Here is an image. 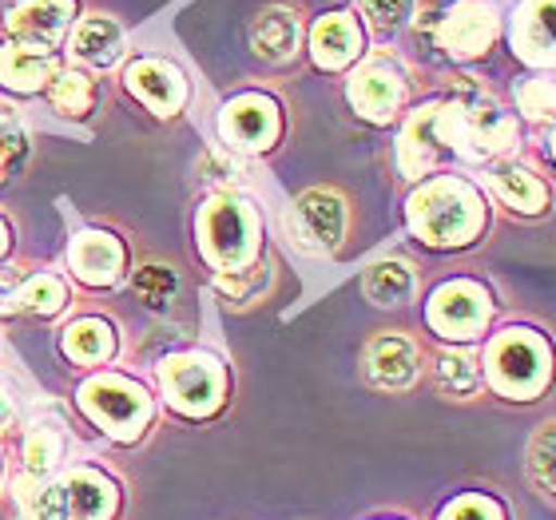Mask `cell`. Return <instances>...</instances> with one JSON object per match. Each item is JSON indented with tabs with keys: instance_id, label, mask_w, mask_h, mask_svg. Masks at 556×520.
Segmentation results:
<instances>
[{
	"instance_id": "6da1fadb",
	"label": "cell",
	"mask_w": 556,
	"mask_h": 520,
	"mask_svg": "<svg viewBox=\"0 0 556 520\" xmlns=\"http://www.w3.org/2000/svg\"><path fill=\"white\" fill-rule=\"evenodd\" d=\"M409 227L429 246H465L485 227V203L481 191L465 179L441 175L417 187L409 199Z\"/></svg>"
},
{
	"instance_id": "7a4b0ae2",
	"label": "cell",
	"mask_w": 556,
	"mask_h": 520,
	"mask_svg": "<svg viewBox=\"0 0 556 520\" xmlns=\"http://www.w3.org/2000/svg\"><path fill=\"white\" fill-rule=\"evenodd\" d=\"M199 251L215 270H247L258 251V215L239 195H215L199 211Z\"/></svg>"
},
{
	"instance_id": "3957f363",
	"label": "cell",
	"mask_w": 556,
	"mask_h": 520,
	"mask_svg": "<svg viewBox=\"0 0 556 520\" xmlns=\"http://www.w3.org/2000/svg\"><path fill=\"white\" fill-rule=\"evenodd\" d=\"M489 385L513 402H533L553 378V350L533 330H505L489 342Z\"/></svg>"
},
{
	"instance_id": "277c9868",
	"label": "cell",
	"mask_w": 556,
	"mask_h": 520,
	"mask_svg": "<svg viewBox=\"0 0 556 520\" xmlns=\"http://www.w3.org/2000/svg\"><path fill=\"white\" fill-rule=\"evenodd\" d=\"M441 119H445L450 148L462 151V155H473V160L509 151L513 139H517V124H513V116L493 96H473V100L445 104L441 107Z\"/></svg>"
},
{
	"instance_id": "5b68a950",
	"label": "cell",
	"mask_w": 556,
	"mask_h": 520,
	"mask_svg": "<svg viewBox=\"0 0 556 520\" xmlns=\"http://www.w3.org/2000/svg\"><path fill=\"white\" fill-rule=\"evenodd\" d=\"M80 405L84 414L96 417L119 441L139 437V429L148 426L151 417L148 393L124 378H92L88 385H80Z\"/></svg>"
},
{
	"instance_id": "8992f818",
	"label": "cell",
	"mask_w": 556,
	"mask_h": 520,
	"mask_svg": "<svg viewBox=\"0 0 556 520\" xmlns=\"http://www.w3.org/2000/svg\"><path fill=\"white\" fill-rule=\"evenodd\" d=\"M160 378H163L167 402H172L179 414H191V417H203V414H211V409H219L223 390H227L223 366L215 358H203V354L167 358Z\"/></svg>"
},
{
	"instance_id": "52a82bcc",
	"label": "cell",
	"mask_w": 556,
	"mask_h": 520,
	"mask_svg": "<svg viewBox=\"0 0 556 520\" xmlns=\"http://www.w3.org/2000/svg\"><path fill=\"white\" fill-rule=\"evenodd\" d=\"M489 314H493L489 290L469 282V278H453V282L433 290L426 318L441 338H450V342H469V338H477L481 330H485Z\"/></svg>"
},
{
	"instance_id": "ba28073f",
	"label": "cell",
	"mask_w": 556,
	"mask_h": 520,
	"mask_svg": "<svg viewBox=\"0 0 556 520\" xmlns=\"http://www.w3.org/2000/svg\"><path fill=\"white\" fill-rule=\"evenodd\" d=\"M501 33V16L493 0H457L438 21V45L453 60H477L485 56Z\"/></svg>"
},
{
	"instance_id": "9c48e42d",
	"label": "cell",
	"mask_w": 556,
	"mask_h": 520,
	"mask_svg": "<svg viewBox=\"0 0 556 520\" xmlns=\"http://www.w3.org/2000/svg\"><path fill=\"white\" fill-rule=\"evenodd\" d=\"M219 131L227 143L243 151H267L270 143L282 131V116H278V104L263 92H247L235 96L231 104L223 107Z\"/></svg>"
},
{
	"instance_id": "30bf717a",
	"label": "cell",
	"mask_w": 556,
	"mask_h": 520,
	"mask_svg": "<svg viewBox=\"0 0 556 520\" xmlns=\"http://www.w3.org/2000/svg\"><path fill=\"white\" fill-rule=\"evenodd\" d=\"M445 155H453L450 136H445V119H441V104L421 107L414 119L402 131V143H397V163L409 179L426 175L429 167H438Z\"/></svg>"
},
{
	"instance_id": "8fae6325",
	"label": "cell",
	"mask_w": 556,
	"mask_h": 520,
	"mask_svg": "<svg viewBox=\"0 0 556 520\" xmlns=\"http://www.w3.org/2000/svg\"><path fill=\"white\" fill-rule=\"evenodd\" d=\"M513 52L533 68H556V0H521L513 16Z\"/></svg>"
},
{
	"instance_id": "7c38bea8",
	"label": "cell",
	"mask_w": 556,
	"mask_h": 520,
	"mask_svg": "<svg viewBox=\"0 0 556 520\" xmlns=\"http://www.w3.org/2000/svg\"><path fill=\"white\" fill-rule=\"evenodd\" d=\"M76 4L72 0H24L21 9H12L9 16V33L21 40L24 48H36V52H48L56 45L64 28H68Z\"/></svg>"
},
{
	"instance_id": "4fadbf2b",
	"label": "cell",
	"mask_w": 556,
	"mask_h": 520,
	"mask_svg": "<svg viewBox=\"0 0 556 520\" xmlns=\"http://www.w3.org/2000/svg\"><path fill=\"white\" fill-rule=\"evenodd\" d=\"M350 104H354L358 116L386 124L402 104V72L390 68V64H366L350 80Z\"/></svg>"
},
{
	"instance_id": "5bb4252c",
	"label": "cell",
	"mask_w": 556,
	"mask_h": 520,
	"mask_svg": "<svg viewBox=\"0 0 556 520\" xmlns=\"http://www.w3.org/2000/svg\"><path fill=\"white\" fill-rule=\"evenodd\" d=\"M311 56L318 68L338 72L362 56V28L350 12H326L311 33Z\"/></svg>"
},
{
	"instance_id": "9a60e30c",
	"label": "cell",
	"mask_w": 556,
	"mask_h": 520,
	"mask_svg": "<svg viewBox=\"0 0 556 520\" xmlns=\"http://www.w3.org/2000/svg\"><path fill=\"white\" fill-rule=\"evenodd\" d=\"M294 219H299L302 239L318 251H334L346 234V203L334 195V191H306L294 207Z\"/></svg>"
},
{
	"instance_id": "2e32d148",
	"label": "cell",
	"mask_w": 556,
	"mask_h": 520,
	"mask_svg": "<svg viewBox=\"0 0 556 520\" xmlns=\"http://www.w3.org/2000/svg\"><path fill=\"white\" fill-rule=\"evenodd\" d=\"M128 88L160 116H175L187 100V84L179 68L163 64V60H136L128 68Z\"/></svg>"
},
{
	"instance_id": "e0dca14e",
	"label": "cell",
	"mask_w": 556,
	"mask_h": 520,
	"mask_svg": "<svg viewBox=\"0 0 556 520\" xmlns=\"http://www.w3.org/2000/svg\"><path fill=\"white\" fill-rule=\"evenodd\" d=\"M366 370L378 385L386 390H402L417 378V350L409 338L402 334H382L374 338L366 350Z\"/></svg>"
},
{
	"instance_id": "ac0fdd59",
	"label": "cell",
	"mask_w": 556,
	"mask_h": 520,
	"mask_svg": "<svg viewBox=\"0 0 556 520\" xmlns=\"http://www.w3.org/2000/svg\"><path fill=\"white\" fill-rule=\"evenodd\" d=\"M68 263L84 282H92V287H108V282L119 275V266H124V246L104 231H88L72 243Z\"/></svg>"
},
{
	"instance_id": "d6986e66",
	"label": "cell",
	"mask_w": 556,
	"mask_h": 520,
	"mask_svg": "<svg viewBox=\"0 0 556 520\" xmlns=\"http://www.w3.org/2000/svg\"><path fill=\"white\" fill-rule=\"evenodd\" d=\"M64 520H108L116 512V485L100 473H72L64 481Z\"/></svg>"
},
{
	"instance_id": "ffe728a7",
	"label": "cell",
	"mask_w": 556,
	"mask_h": 520,
	"mask_svg": "<svg viewBox=\"0 0 556 520\" xmlns=\"http://www.w3.org/2000/svg\"><path fill=\"white\" fill-rule=\"evenodd\" d=\"M489 183H493V195L505 203V207L521 211V215H541L548 207V187L536 179L529 167H517V163H497L489 172Z\"/></svg>"
},
{
	"instance_id": "44dd1931",
	"label": "cell",
	"mask_w": 556,
	"mask_h": 520,
	"mask_svg": "<svg viewBox=\"0 0 556 520\" xmlns=\"http://www.w3.org/2000/svg\"><path fill=\"white\" fill-rule=\"evenodd\" d=\"M299 16L287 9H267L258 12L255 24H251V48L258 56L270 60V64H282L299 52Z\"/></svg>"
},
{
	"instance_id": "7402d4cb",
	"label": "cell",
	"mask_w": 556,
	"mask_h": 520,
	"mask_svg": "<svg viewBox=\"0 0 556 520\" xmlns=\"http://www.w3.org/2000/svg\"><path fill=\"white\" fill-rule=\"evenodd\" d=\"M414 266L397 263V258H386V263H374L370 270H366V282H362V290H366V299L374 302V306H406L409 299H414Z\"/></svg>"
},
{
	"instance_id": "603a6c76",
	"label": "cell",
	"mask_w": 556,
	"mask_h": 520,
	"mask_svg": "<svg viewBox=\"0 0 556 520\" xmlns=\"http://www.w3.org/2000/svg\"><path fill=\"white\" fill-rule=\"evenodd\" d=\"M48 72H52V64L36 48L12 45L0 52V84L12 88V92H36L48 80Z\"/></svg>"
},
{
	"instance_id": "cb8c5ba5",
	"label": "cell",
	"mask_w": 556,
	"mask_h": 520,
	"mask_svg": "<svg viewBox=\"0 0 556 520\" xmlns=\"http://www.w3.org/2000/svg\"><path fill=\"white\" fill-rule=\"evenodd\" d=\"M76 56L80 60H92V64H112L119 56V48H124V28L116 21H108V16H88V21L76 28Z\"/></svg>"
},
{
	"instance_id": "d4e9b609",
	"label": "cell",
	"mask_w": 556,
	"mask_h": 520,
	"mask_svg": "<svg viewBox=\"0 0 556 520\" xmlns=\"http://www.w3.org/2000/svg\"><path fill=\"white\" fill-rule=\"evenodd\" d=\"M116 350V338H112V326L100 322V318H84L64 334V354L72 362H84V366H96V362H108Z\"/></svg>"
},
{
	"instance_id": "484cf974",
	"label": "cell",
	"mask_w": 556,
	"mask_h": 520,
	"mask_svg": "<svg viewBox=\"0 0 556 520\" xmlns=\"http://www.w3.org/2000/svg\"><path fill=\"white\" fill-rule=\"evenodd\" d=\"M433 378L450 397H469V393L481 390V373L465 354H441L438 366H433Z\"/></svg>"
},
{
	"instance_id": "4316f807",
	"label": "cell",
	"mask_w": 556,
	"mask_h": 520,
	"mask_svg": "<svg viewBox=\"0 0 556 520\" xmlns=\"http://www.w3.org/2000/svg\"><path fill=\"white\" fill-rule=\"evenodd\" d=\"M529 473H533L541 493L556 497V421L533 437V449H529Z\"/></svg>"
},
{
	"instance_id": "83f0119b",
	"label": "cell",
	"mask_w": 556,
	"mask_h": 520,
	"mask_svg": "<svg viewBox=\"0 0 556 520\" xmlns=\"http://www.w3.org/2000/svg\"><path fill=\"white\" fill-rule=\"evenodd\" d=\"M96 100L92 80H84L80 72H60L52 80V104L64 112V116H84Z\"/></svg>"
},
{
	"instance_id": "f1b7e54d",
	"label": "cell",
	"mask_w": 556,
	"mask_h": 520,
	"mask_svg": "<svg viewBox=\"0 0 556 520\" xmlns=\"http://www.w3.org/2000/svg\"><path fill=\"white\" fill-rule=\"evenodd\" d=\"M64 299H68V294H64V282L52 275H40L16 294V306L28 314H56L60 306H64Z\"/></svg>"
},
{
	"instance_id": "f546056e",
	"label": "cell",
	"mask_w": 556,
	"mask_h": 520,
	"mask_svg": "<svg viewBox=\"0 0 556 520\" xmlns=\"http://www.w3.org/2000/svg\"><path fill=\"white\" fill-rule=\"evenodd\" d=\"M358 9L378 33H397L414 21V0H358Z\"/></svg>"
},
{
	"instance_id": "4dcf8cb0",
	"label": "cell",
	"mask_w": 556,
	"mask_h": 520,
	"mask_svg": "<svg viewBox=\"0 0 556 520\" xmlns=\"http://www.w3.org/2000/svg\"><path fill=\"white\" fill-rule=\"evenodd\" d=\"M24 461H28V473H48L52 465L60 461V437L52 429H33L28 441H24Z\"/></svg>"
},
{
	"instance_id": "1f68e13d",
	"label": "cell",
	"mask_w": 556,
	"mask_h": 520,
	"mask_svg": "<svg viewBox=\"0 0 556 520\" xmlns=\"http://www.w3.org/2000/svg\"><path fill=\"white\" fill-rule=\"evenodd\" d=\"M517 104L529 119H553L556 116V80H529L517 92Z\"/></svg>"
},
{
	"instance_id": "d6a6232c",
	"label": "cell",
	"mask_w": 556,
	"mask_h": 520,
	"mask_svg": "<svg viewBox=\"0 0 556 520\" xmlns=\"http://www.w3.org/2000/svg\"><path fill=\"white\" fill-rule=\"evenodd\" d=\"M172 290H175V278L167 266H148V270L136 275V294L148 302V306H163V302L172 299Z\"/></svg>"
},
{
	"instance_id": "836d02e7",
	"label": "cell",
	"mask_w": 556,
	"mask_h": 520,
	"mask_svg": "<svg viewBox=\"0 0 556 520\" xmlns=\"http://www.w3.org/2000/svg\"><path fill=\"white\" fill-rule=\"evenodd\" d=\"M441 520H505V512H501L497 500L489 497H462L441 512Z\"/></svg>"
},
{
	"instance_id": "e575fe53",
	"label": "cell",
	"mask_w": 556,
	"mask_h": 520,
	"mask_svg": "<svg viewBox=\"0 0 556 520\" xmlns=\"http://www.w3.org/2000/svg\"><path fill=\"white\" fill-rule=\"evenodd\" d=\"M9 414H12V409H9V397H4V390H0V426L9 421Z\"/></svg>"
},
{
	"instance_id": "d590c367",
	"label": "cell",
	"mask_w": 556,
	"mask_h": 520,
	"mask_svg": "<svg viewBox=\"0 0 556 520\" xmlns=\"http://www.w3.org/2000/svg\"><path fill=\"white\" fill-rule=\"evenodd\" d=\"M4 251H9V227L0 223V255H4Z\"/></svg>"
},
{
	"instance_id": "8d00e7d4",
	"label": "cell",
	"mask_w": 556,
	"mask_h": 520,
	"mask_svg": "<svg viewBox=\"0 0 556 520\" xmlns=\"http://www.w3.org/2000/svg\"><path fill=\"white\" fill-rule=\"evenodd\" d=\"M548 151H553V163H556V131H553V143H548Z\"/></svg>"
}]
</instances>
